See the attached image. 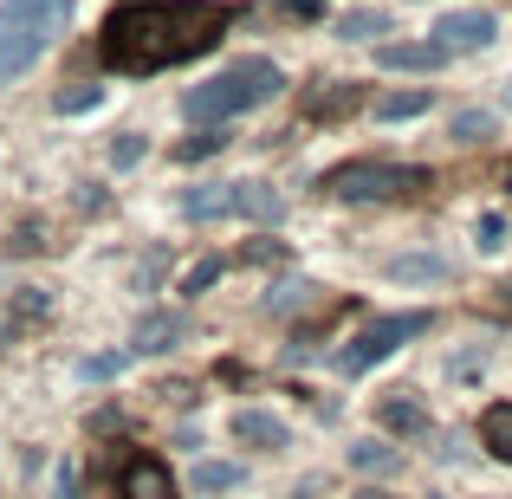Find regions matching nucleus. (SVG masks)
Here are the masks:
<instances>
[{"label": "nucleus", "mask_w": 512, "mask_h": 499, "mask_svg": "<svg viewBox=\"0 0 512 499\" xmlns=\"http://www.w3.org/2000/svg\"><path fill=\"white\" fill-rule=\"evenodd\" d=\"M234 13L221 0H143V7H117L104 20V65L111 72H169V65L214 52Z\"/></svg>", "instance_id": "nucleus-1"}, {"label": "nucleus", "mask_w": 512, "mask_h": 499, "mask_svg": "<svg viewBox=\"0 0 512 499\" xmlns=\"http://www.w3.org/2000/svg\"><path fill=\"white\" fill-rule=\"evenodd\" d=\"M279 91H286V72H279L273 59H234L227 72L201 78V85L182 98V111L195 117V124H227V117H240V111L273 104Z\"/></svg>", "instance_id": "nucleus-2"}, {"label": "nucleus", "mask_w": 512, "mask_h": 499, "mask_svg": "<svg viewBox=\"0 0 512 499\" xmlns=\"http://www.w3.org/2000/svg\"><path fill=\"white\" fill-rule=\"evenodd\" d=\"M65 26H72V0H0V85L33 72Z\"/></svg>", "instance_id": "nucleus-3"}, {"label": "nucleus", "mask_w": 512, "mask_h": 499, "mask_svg": "<svg viewBox=\"0 0 512 499\" xmlns=\"http://www.w3.org/2000/svg\"><path fill=\"white\" fill-rule=\"evenodd\" d=\"M428 325H435L428 312H396V318H376V325H363V331L338 350V376H363V370H376V363H383L389 350H402L409 337H428Z\"/></svg>", "instance_id": "nucleus-4"}, {"label": "nucleus", "mask_w": 512, "mask_h": 499, "mask_svg": "<svg viewBox=\"0 0 512 499\" xmlns=\"http://www.w3.org/2000/svg\"><path fill=\"white\" fill-rule=\"evenodd\" d=\"M428 182V169H396V163H344L325 175V188L338 201H389V195H415Z\"/></svg>", "instance_id": "nucleus-5"}, {"label": "nucleus", "mask_w": 512, "mask_h": 499, "mask_svg": "<svg viewBox=\"0 0 512 499\" xmlns=\"http://www.w3.org/2000/svg\"><path fill=\"white\" fill-rule=\"evenodd\" d=\"M493 33H500V20H493L487 7H454V13L435 20V46L448 52V59H454V52H487Z\"/></svg>", "instance_id": "nucleus-6"}, {"label": "nucleus", "mask_w": 512, "mask_h": 499, "mask_svg": "<svg viewBox=\"0 0 512 499\" xmlns=\"http://www.w3.org/2000/svg\"><path fill=\"white\" fill-rule=\"evenodd\" d=\"M117 493L124 499H182V487H175L163 454H137V461L124 467V480H117Z\"/></svg>", "instance_id": "nucleus-7"}, {"label": "nucleus", "mask_w": 512, "mask_h": 499, "mask_svg": "<svg viewBox=\"0 0 512 499\" xmlns=\"http://www.w3.org/2000/svg\"><path fill=\"white\" fill-rule=\"evenodd\" d=\"M376 65H383V72H435V65H448V52H441L435 39H383V46H376Z\"/></svg>", "instance_id": "nucleus-8"}, {"label": "nucleus", "mask_w": 512, "mask_h": 499, "mask_svg": "<svg viewBox=\"0 0 512 499\" xmlns=\"http://www.w3.org/2000/svg\"><path fill=\"white\" fill-rule=\"evenodd\" d=\"M182 337H188V318H182V312H143L130 357H163V350H175Z\"/></svg>", "instance_id": "nucleus-9"}, {"label": "nucleus", "mask_w": 512, "mask_h": 499, "mask_svg": "<svg viewBox=\"0 0 512 499\" xmlns=\"http://www.w3.org/2000/svg\"><path fill=\"white\" fill-rule=\"evenodd\" d=\"M234 441H240V448H260V454H279L292 441V428L279 422L273 409H240L234 415Z\"/></svg>", "instance_id": "nucleus-10"}, {"label": "nucleus", "mask_w": 512, "mask_h": 499, "mask_svg": "<svg viewBox=\"0 0 512 499\" xmlns=\"http://www.w3.org/2000/svg\"><path fill=\"white\" fill-rule=\"evenodd\" d=\"M234 214L273 227V221H286V195H279L273 182H234Z\"/></svg>", "instance_id": "nucleus-11"}, {"label": "nucleus", "mask_w": 512, "mask_h": 499, "mask_svg": "<svg viewBox=\"0 0 512 499\" xmlns=\"http://www.w3.org/2000/svg\"><path fill=\"white\" fill-rule=\"evenodd\" d=\"M383 279H396V286H441L448 260H435V253H396V260H383Z\"/></svg>", "instance_id": "nucleus-12"}, {"label": "nucleus", "mask_w": 512, "mask_h": 499, "mask_svg": "<svg viewBox=\"0 0 512 499\" xmlns=\"http://www.w3.org/2000/svg\"><path fill=\"white\" fill-rule=\"evenodd\" d=\"M182 214L188 221H227L234 214V182H195L182 195Z\"/></svg>", "instance_id": "nucleus-13"}, {"label": "nucleus", "mask_w": 512, "mask_h": 499, "mask_svg": "<svg viewBox=\"0 0 512 499\" xmlns=\"http://www.w3.org/2000/svg\"><path fill=\"white\" fill-rule=\"evenodd\" d=\"M428 111H435V91H428V85H409V91L376 98V124H409V117H428Z\"/></svg>", "instance_id": "nucleus-14"}, {"label": "nucleus", "mask_w": 512, "mask_h": 499, "mask_svg": "<svg viewBox=\"0 0 512 499\" xmlns=\"http://www.w3.org/2000/svg\"><path fill=\"white\" fill-rule=\"evenodd\" d=\"M312 124H331V117H344V111H357V91L338 85V78H325L318 91H305V104H299Z\"/></svg>", "instance_id": "nucleus-15"}, {"label": "nucleus", "mask_w": 512, "mask_h": 499, "mask_svg": "<svg viewBox=\"0 0 512 499\" xmlns=\"http://www.w3.org/2000/svg\"><path fill=\"white\" fill-rule=\"evenodd\" d=\"M376 415H383L389 435H428V409L415 396H402V389H396V396H383V409H376Z\"/></svg>", "instance_id": "nucleus-16"}, {"label": "nucleus", "mask_w": 512, "mask_h": 499, "mask_svg": "<svg viewBox=\"0 0 512 499\" xmlns=\"http://www.w3.org/2000/svg\"><path fill=\"white\" fill-rule=\"evenodd\" d=\"M350 467H357V474H396L402 448H389L383 435H363V441H350Z\"/></svg>", "instance_id": "nucleus-17"}, {"label": "nucleus", "mask_w": 512, "mask_h": 499, "mask_svg": "<svg viewBox=\"0 0 512 499\" xmlns=\"http://www.w3.org/2000/svg\"><path fill=\"white\" fill-rule=\"evenodd\" d=\"M247 487V467L234 461H195V493H234Z\"/></svg>", "instance_id": "nucleus-18"}, {"label": "nucleus", "mask_w": 512, "mask_h": 499, "mask_svg": "<svg viewBox=\"0 0 512 499\" xmlns=\"http://www.w3.org/2000/svg\"><path fill=\"white\" fill-rule=\"evenodd\" d=\"M480 441H487L500 461H512V402H493V409L480 415Z\"/></svg>", "instance_id": "nucleus-19"}, {"label": "nucleus", "mask_w": 512, "mask_h": 499, "mask_svg": "<svg viewBox=\"0 0 512 499\" xmlns=\"http://www.w3.org/2000/svg\"><path fill=\"white\" fill-rule=\"evenodd\" d=\"M448 137L454 143H487V137H500V117H493V111H454Z\"/></svg>", "instance_id": "nucleus-20"}, {"label": "nucleus", "mask_w": 512, "mask_h": 499, "mask_svg": "<svg viewBox=\"0 0 512 499\" xmlns=\"http://www.w3.org/2000/svg\"><path fill=\"white\" fill-rule=\"evenodd\" d=\"M376 33H389V13L383 7H350L344 20H338V39H376Z\"/></svg>", "instance_id": "nucleus-21"}, {"label": "nucleus", "mask_w": 512, "mask_h": 499, "mask_svg": "<svg viewBox=\"0 0 512 499\" xmlns=\"http://www.w3.org/2000/svg\"><path fill=\"white\" fill-rule=\"evenodd\" d=\"M221 273H227V260H221V253H208L201 266H188V273L175 279V292H182V299H201V292H208V286H214Z\"/></svg>", "instance_id": "nucleus-22"}, {"label": "nucleus", "mask_w": 512, "mask_h": 499, "mask_svg": "<svg viewBox=\"0 0 512 499\" xmlns=\"http://www.w3.org/2000/svg\"><path fill=\"white\" fill-rule=\"evenodd\" d=\"M98 104H104V85H65V91H52V111H59V117L98 111Z\"/></svg>", "instance_id": "nucleus-23"}, {"label": "nucleus", "mask_w": 512, "mask_h": 499, "mask_svg": "<svg viewBox=\"0 0 512 499\" xmlns=\"http://www.w3.org/2000/svg\"><path fill=\"white\" fill-rule=\"evenodd\" d=\"M124 363H130V350H98V357L78 363V383H111V376H124Z\"/></svg>", "instance_id": "nucleus-24"}, {"label": "nucleus", "mask_w": 512, "mask_h": 499, "mask_svg": "<svg viewBox=\"0 0 512 499\" xmlns=\"http://www.w3.org/2000/svg\"><path fill=\"white\" fill-rule=\"evenodd\" d=\"M506 240H512L506 214H500V208H487V214H480V221H474V247H480V253H500Z\"/></svg>", "instance_id": "nucleus-25"}, {"label": "nucleus", "mask_w": 512, "mask_h": 499, "mask_svg": "<svg viewBox=\"0 0 512 499\" xmlns=\"http://www.w3.org/2000/svg\"><path fill=\"white\" fill-rule=\"evenodd\" d=\"M221 143H227V130H214V124H208V130H195V137H188L175 156H182V163H201V156H214Z\"/></svg>", "instance_id": "nucleus-26"}, {"label": "nucleus", "mask_w": 512, "mask_h": 499, "mask_svg": "<svg viewBox=\"0 0 512 499\" xmlns=\"http://www.w3.org/2000/svg\"><path fill=\"white\" fill-rule=\"evenodd\" d=\"M46 312H52V299L39 286H26L20 299H13V325H33V318H46Z\"/></svg>", "instance_id": "nucleus-27"}, {"label": "nucleus", "mask_w": 512, "mask_h": 499, "mask_svg": "<svg viewBox=\"0 0 512 499\" xmlns=\"http://www.w3.org/2000/svg\"><path fill=\"white\" fill-rule=\"evenodd\" d=\"M143 156H150V143H143V137H137V130H124V137H117V143H111V163H117V169H137V163H143Z\"/></svg>", "instance_id": "nucleus-28"}, {"label": "nucleus", "mask_w": 512, "mask_h": 499, "mask_svg": "<svg viewBox=\"0 0 512 499\" xmlns=\"http://www.w3.org/2000/svg\"><path fill=\"white\" fill-rule=\"evenodd\" d=\"M305 299H312V286H305V279L292 286V279H286V286H273V299H266V312H286V305H305Z\"/></svg>", "instance_id": "nucleus-29"}, {"label": "nucleus", "mask_w": 512, "mask_h": 499, "mask_svg": "<svg viewBox=\"0 0 512 499\" xmlns=\"http://www.w3.org/2000/svg\"><path fill=\"white\" fill-rule=\"evenodd\" d=\"M279 13H286V20H318L325 0H279Z\"/></svg>", "instance_id": "nucleus-30"}, {"label": "nucleus", "mask_w": 512, "mask_h": 499, "mask_svg": "<svg viewBox=\"0 0 512 499\" xmlns=\"http://www.w3.org/2000/svg\"><path fill=\"white\" fill-rule=\"evenodd\" d=\"M163 266H169V253H150V266H137V286H156V279H163Z\"/></svg>", "instance_id": "nucleus-31"}, {"label": "nucleus", "mask_w": 512, "mask_h": 499, "mask_svg": "<svg viewBox=\"0 0 512 499\" xmlns=\"http://www.w3.org/2000/svg\"><path fill=\"white\" fill-rule=\"evenodd\" d=\"M59 499H78V474H72V467H59Z\"/></svg>", "instance_id": "nucleus-32"}, {"label": "nucleus", "mask_w": 512, "mask_h": 499, "mask_svg": "<svg viewBox=\"0 0 512 499\" xmlns=\"http://www.w3.org/2000/svg\"><path fill=\"white\" fill-rule=\"evenodd\" d=\"M500 182H506V188H512V163H506V169H500Z\"/></svg>", "instance_id": "nucleus-33"}, {"label": "nucleus", "mask_w": 512, "mask_h": 499, "mask_svg": "<svg viewBox=\"0 0 512 499\" xmlns=\"http://www.w3.org/2000/svg\"><path fill=\"white\" fill-rule=\"evenodd\" d=\"M357 499H389V493H357Z\"/></svg>", "instance_id": "nucleus-34"}]
</instances>
